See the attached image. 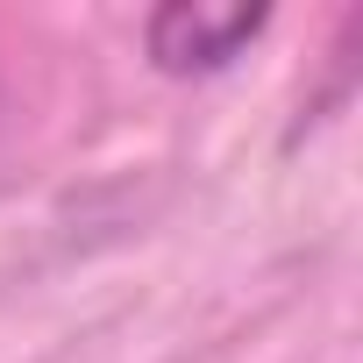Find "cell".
I'll list each match as a JSON object with an SVG mask.
<instances>
[{
	"mask_svg": "<svg viewBox=\"0 0 363 363\" xmlns=\"http://www.w3.org/2000/svg\"><path fill=\"white\" fill-rule=\"evenodd\" d=\"M264 22H271L264 0H164V8L143 22V43H150L157 72L193 79V72L235 65L264 36Z\"/></svg>",
	"mask_w": 363,
	"mask_h": 363,
	"instance_id": "obj_1",
	"label": "cell"
}]
</instances>
